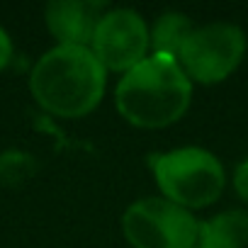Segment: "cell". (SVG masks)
Instances as JSON below:
<instances>
[{"label": "cell", "instance_id": "obj_1", "mask_svg": "<svg viewBox=\"0 0 248 248\" xmlns=\"http://www.w3.org/2000/svg\"><path fill=\"white\" fill-rule=\"evenodd\" d=\"M107 71L88 46H54L30 73L34 102L61 119L90 114L105 97Z\"/></svg>", "mask_w": 248, "mask_h": 248}, {"label": "cell", "instance_id": "obj_2", "mask_svg": "<svg viewBox=\"0 0 248 248\" xmlns=\"http://www.w3.org/2000/svg\"><path fill=\"white\" fill-rule=\"evenodd\" d=\"M192 102V80L178 59L151 54L127 71L114 88L117 112L139 129H163L185 117Z\"/></svg>", "mask_w": 248, "mask_h": 248}, {"label": "cell", "instance_id": "obj_3", "mask_svg": "<svg viewBox=\"0 0 248 248\" xmlns=\"http://www.w3.org/2000/svg\"><path fill=\"white\" fill-rule=\"evenodd\" d=\"M154 180L168 202L195 212L214 204L226 187L221 161L202 146H178L154 156Z\"/></svg>", "mask_w": 248, "mask_h": 248}, {"label": "cell", "instance_id": "obj_4", "mask_svg": "<svg viewBox=\"0 0 248 248\" xmlns=\"http://www.w3.org/2000/svg\"><path fill=\"white\" fill-rule=\"evenodd\" d=\"M246 49L248 37L238 25L209 22L190 32L178 54V63L192 85H217L241 66Z\"/></svg>", "mask_w": 248, "mask_h": 248}, {"label": "cell", "instance_id": "obj_5", "mask_svg": "<svg viewBox=\"0 0 248 248\" xmlns=\"http://www.w3.org/2000/svg\"><path fill=\"white\" fill-rule=\"evenodd\" d=\"M197 226L192 212L166 197L134 200L122 214V233L132 248H195Z\"/></svg>", "mask_w": 248, "mask_h": 248}, {"label": "cell", "instance_id": "obj_6", "mask_svg": "<svg viewBox=\"0 0 248 248\" xmlns=\"http://www.w3.org/2000/svg\"><path fill=\"white\" fill-rule=\"evenodd\" d=\"M90 49L107 73L124 76L151 56V27L132 8H112L100 17Z\"/></svg>", "mask_w": 248, "mask_h": 248}, {"label": "cell", "instance_id": "obj_7", "mask_svg": "<svg viewBox=\"0 0 248 248\" xmlns=\"http://www.w3.org/2000/svg\"><path fill=\"white\" fill-rule=\"evenodd\" d=\"M105 13V3H93V0H51L44 10V22L59 46L90 49L97 22Z\"/></svg>", "mask_w": 248, "mask_h": 248}, {"label": "cell", "instance_id": "obj_8", "mask_svg": "<svg viewBox=\"0 0 248 248\" xmlns=\"http://www.w3.org/2000/svg\"><path fill=\"white\" fill-rule=\"evenodd\" d=\"M197 246L202 248H246L248 246V212L226 209L209 219H200Z\"/></svg>", "mask_w": 248, "mask_h": 248}, {"label": "cell", "instance_id": "obj_9", "mask_svg": "<svg viewBox=\"0 0 248 248\" xmlns=\"http://www.w3.org/2000/svg\"><path fill=\"white\" fill-rule=\"evenodd\" d=\"M192 30H195V25L185 13H180V10L161 13L151 25V54L178 59V54Z\"/></svg>", "mask_w": 248, "mask_h": 248}, {"label": "cell", "instance_id": "obj_10", "mask_svg": "<svg viewBox=\"0 0 248 248\" xmlns=\"http://www.w3.org/2000/svg\"><path fill=\"white\" fill-rule=\"evenodd\" d=\"M231 185H233V192L243 202H248V156L236 163V168L231 173Z\"/></svg>", "mask_w": 248, "mask_h": 248}, {"label": "cell", "instance_id": "obj_11", "mask_svg": "<svg viewBox=\"0 0 248 248\" xmlns=\"http://www.w3.org/2000/svg\"><path fill=\"white\" fill-rule=\"evenodd\" d=\"M10 61H13V39L0 27V71H5Z\"/></svg>", "mask_w": 248, "mask_h": 248}, {"label": "cell", "instance_id": "obj_12", "mask_svg": "<svg viewBox=\"0 0 248 248\" xmlns=\"http://www.w3.org/2000/svg\"><path fill=\"white\" fill-rule=\"evenodd\" d=\"M195 248H202V246H195Z\"/></svg>", "mask_w": 248, "mask_h": 248}]
</instances>
